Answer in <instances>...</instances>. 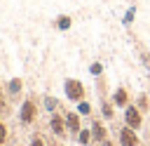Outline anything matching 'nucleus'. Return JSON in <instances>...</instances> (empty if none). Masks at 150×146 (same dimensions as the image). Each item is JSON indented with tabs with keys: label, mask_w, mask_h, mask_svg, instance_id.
<instances>
[{
	"label": "nucleus",
	"mask_w": 150,
	"mask_h": 146,
	"mask_svg": "<svg viewBox=\"0 0 150 146\" xmlns=\"http://www.w3.org/2000/svg\"><path fill=\"white\" fill-rule=\"evenodd\" d=\"M145 130H148V137H150V125H145ZM148 141H150V139H148Z\"/></svg>",
	"instance_id": "5701e85b"
},
{
	"label": "nucleus",
	"mask_w": 150,
	"mask_h": 146,
	"mask_svg": "<svg viewBox=\"0 0 150 146\" xmlns=\"http://www.w3.org/2000/svg\"><path fill=\"white\" fill-rule=\"evenodd\" d=\"M98 106H101V118H103V120H115L117 108H115V104L110 101V97H108V99H98Z\"/></svg>",
	"instance_id": "9d476101"
},
{
	"label": "nucleus",
	"mask_w": 150,
	"mask_h": 146,
	"mask_svg": "<svg viewBox=\"0 0 150 146\" xmlns=\"http://www.w3.org/2000/svg\"><path fill=\"white\" fill-rule=\"evenodd\" d=\"M45 139H47V146H66V141L59 139V137H54V134H49V137H45Z\"/></svg>",
	"instance_id": "412c9836"
},
{
	"label": "nucleus",
	"mask_w": 150,
	"mask_h": 146,
	"mask_svg": "<svg viewBox=\"0 0 150 146\" xmlns=\"http://www.w3.org/2000/svg\"><path fill=\"white\" fill-rule=\"evenodd\" d=\"M42 106H45V111L54 113V111L61 108V101H59L56 97H52V94H45V97H42Z\"/></svg>",
	"instance_id": "4468645a"
},
{
	"label": "nucleus",
	"mask_w": 150,
	"mask_h": 146,
	"mask_svg": "<svg viewBox=\"0 0 150 146\" xmlns=\"http://www.w3.org/2000/svg\"><path fill=\"white\" fill-rule=\"evenodd\" d=\"M5 92H7L9 104L14 106L19 99H23V97H21V92H23V80H21V78H12V80H7V82H5Z\"/></svg>",
	"instance_id": "1a4fd4ad"
},
{
	"label": "nucleus",
	"mask_w": 150,
	"mask_h": 146,
	"mask_svg": "<svg viewBox=\"0 0 150 146\" xmlns=\"http://www.w3.org/2000/svg\"><path fill=\"white\" fill-rule=\"evenodd\" d=\"M0 120H2V115H0Z\"/></svg>",
	"instance_id": "a878e982"
},
{
	"label": "nucleus",
	"mask_w": 150,
	"mask_h": 146,
	"mask_svg": "<svg viewBox=\"0 0 150 146\" xmlns=\"http://www.w3.org/2000/svg\"><path fill=\"white\" fill-rule=\"evenodd\" d=\"M148 94H150V89H148Z\"/></svg>",
	"instance_id": "393cba45"
},
{
	"label": "nucleus",
	"mask_w": 150,
	"mask_h": 146,
	"mask_svg": "<svg viewBox=\"0 0 150 146\" xmlns=\"http://www.w3.org/2000/svg\"><path fill=\"white\" fill-rule=\"evenodd\" d=\"M47 127H49V134H54V137H59V139H63V141L70 139V134H68V125H66V115H63L61 108L54 111V113H49Z\"/></svg>",
	"instance_id": "423d86ee"
},
{
	"label": "nucleus",
	"mask_w": 150,
	"mask_h": 146,
	"mask_svg": "<svg viewBox=\"0 0 150 146\" xmlns=\"http://www.w3.org/2000/svg\"><path fill=\"white\" fill-rule=\"evenodd\" d=\"M28 146H47V139L42 132H33L30 139H28Z\"/></svg>",
	"instance_id": "a211bd4d"
},
{
	"label": "nucleus",
	"mask_w": 150,
	"mask_h": 146,
	"mask_svg": "<svg viewBox=\"0 0 150 146\" xmlns=\"http://www.w3.org/2000/svg\"><path fill=\"white\" fill-rule=\"evenodd\" d=\"M89 130H91V146H103L108 139H112L110 137V130H108V125L103 122V118L101 115H91L89 118Z\"/></svg>",
	"instance_id": "7ed1b4c3"
},
{
	"label": "nucleus",
	"mask_w": 150,
	"mask_h": 146,
	"mask_svg": "<svg viewBox=\"0 0 150 146\" xmlns=\"http://www.w3.org/2000/svg\"><path fill=\"white\" fill-rule=\"evenodd\" d=\"M73 26V19L68 16V14H59L56 19H54V28H59V31H68Z\"/></svg>",
	"instance_id": "f3484780"
},
{
	"label": "nucleus",
	"mask_w": 150,
	"mask_h": 146,
	"mask_svg": "<svg viewBox=\"0 0 150 146\" xmlns=\"http://www.w3.org/2000/svg\"><path fill=\"white\" fill-rule=\"evenodd\" d=\"M40 108H42L40 97L33 94V92L26 94V97L21 99V106H19V122H21V127H30V125H35L38 118H40Z\"/></svg>",
	"instance_id": "f257e3e1"
},
{
	"label": "nucleus",
	"mask_w": 150,
	"mask_h": 146,
	"mask_svg": "<svg viewBox=\"0 0 150 146\" xmlns=\"http://www.w3.org/2000/svg\"><path fill=\"white\" fill-rule=\"evenodd\" d=\"M91 73H94V75H103V73H101V64H98V61H94V64H91Z\"/></svg>",
	"instance_id": "4be33fe9"
},
{
	"label": "nucleus",
	"mask_w": 150,
	"mask_h": 146,
	"mask_svg": "<svg viewBox=\"0 0 150 146\" xmlns=\"http://www.w3.org/2000/svg\"><path fill=\"white\" fill-rule=\"evenodd\" d=\"M134 104H136L143 113H148V111H150V94H148V92H138L136 99H134Z\"/></svg>",
	"instance_id": "dca6fc26"
},
{
	"label": "nucleus",
	"mask_w": 150,
	"mask_h": 146,
	"mask_svg": "<svg viewBox=\"0 0 150 146\" xmlns=\"http://www.w3.org/2000/svg\"><path fill=\"white\" fill-rule=\"evenodd\" d=\"M12 146H23V144H12Z\"/></svg>",
	"instance_id": "b1692460"
},
{
	"label": "nucleus",
	"mask_w": 150,
	"mask_h": 146,
	"mask_svg": "<svg viewBox=\"0 0 150 146\" xmlns=\"http://www.w3.org/2000/svg\"><path fill=\"white\" fill-rule=\"evenodd\" d=\"M0 146H12V130L5 122V118L0 120Z\"/></svg>",
	"instance_id": "ddd939ff"
},
{
	"label": "nucleus",
	"mask_w": 150,
	"mask_h": 146,
	"mask_svg": "<svg viewBox=\"0 0 150 146\" xmlns=\"http://www.w3.org/2000/svg\"><path fill=\"white\" fill-rule=\"evenodd\" d=\"M115 141H117V146H143V137L124 122L115 125Z\"/></svg>",
	"instance_id": "f03ea898"
},
{
	"label": "nucleus",
	"mask_w": 150,
	"mask_h": 146,
	"mask_svg": "<svg viewBox=\"0 0 150 146\" xmlns=\"http://www.w3.org/2000/svg\"><path fill=\"white\" fill-rule=\"evenodd\" d=\"M136 49H138V57H143V66H150V52L145 49V45L141 40H136Z\"/></svg>",
	"instance_id": "aec40b11"
},
{
	"label": "nucleus",
	"mask_w": 150,
	"mask_h": 146,
	"mask_svg": "<svg viewBox=\"0 0 150 146\" xmlns=\"http://www.w3.org/2000/svg\"><path fill=\"white\" fill-rule=\"evenodd\" d=\"M77 113L80 115H87V118H91L94 115V111H91V104L84 99V101H77Z\"/></svg>",
	"instance_id": "6ab92c4d"
},
{
	"label": "nucleus",
	"mask_w": 150,
	"mask_h": 146,
	"mask_svg": "<svg viewBox=\"0 0 150 146\" xmlns=\"http://www.w3.org/2000/svg\"><path fill=\"white\" fill-rule=\"evenodd\" d=\"M75 141L80 144V146H91L94 141H91V130H89V125H84L82 130H80V134L75 137Z\"/></svg>",
	"instance_id": "2eb2a0df"
},
{
	"label": "nucleus",
	"mask_w": 150,
	"mask_h": 146,
	"mask_svg": "<svg viewBox=\"0 0 150 146\" xmlns=\"http://www.w3.org/2000/svg\"><path fill=\"white\" fill-rule=\"evenodd\" d=\"M122 122L124 125H129L131 130H136V132H141L143 127H145V113L131 101L127 108H124V113H122Z\"/></svg>",
	"instance_id": "39448f33"
},
{
	"label": "nucleus",
	"mask_w": 150,
	"mask_h": 146,
	"mask_svg": "<svg viewBox=\"0 0 150 146\" xmlns=\"http://www.w3.org/2000/svg\"><path fill=\"white\" fill-rule=\"evenodd\" d=\"M63 94H66L68 101L77 104V101H84V99H87V87H84V82L77 80V78H66V80H63Z\"/></svg>",
	"instance_id": "20e7f679"
},
{
	"label": "nucleus",
	"mask_w": 150,
	"mask_h": 146,
	"mask_svg": "<svg viewBox=\"0 0 150 146\" xmlns=\"http://www.w3.org/2000/svg\"><path fill=\"white\" fill-rule=\"evenodd\" d=\"M110 101L115 104V108H127L131 101H134V97H131V92H129V87L127 85H120V87H115L112 92H110Z\"/></svg>",
	"instance_id": "6e6552de"
},
{
	"label": "nucleus",
	"mask_w": 150,
	"mask_h": 146,
	"mask_svg": "<svg viewBox=\"0 0 150 146\" xmlns=\"http://www.w3.org/2000/svg\"><path fill=\"white\" fill-rule=\"evenodd\" d=\"M108 92H110L108 78L105 75H96V94H98V99H108Z\"/></svg>",
	"instance_id": "f8f14e48"
},
{
	"label": "nucleus",
	"mask_w": 150,
	"mask_h": 146,
	"mask_svg": "<svg viewBox=\"0 0 150 146\" xmlns=\"http://www.w3.org/2000/svg\"><path fill=\"white\" fill-rule=\"evenodd\" d=\"M61 111H63V115H66V125H68V134H70V139H75V137L80 134V130L84 127V122H82V115H80L77 111H70V108H66L63 104H61Z\"/></svg>",
	"instance_id": "0eeeda50"
},
{
	"label": "nucleus",
	"mask_w": 150,
	"mask_h": 146,
	"mask_svg": "<svg viewBox=\"0 0 150 146\" xmlns=\"http://www.w3.org/2000/svg\"><path fill=\"white\" fill-rule=\"evenodd\" d=\"M12 113V104H9V99H7V92H5V82L0 80V115L2 118H7Z\"/></svg>",
	"instance_id": "9b49d317"
}]
</instances>
